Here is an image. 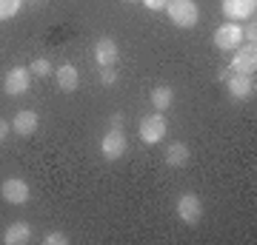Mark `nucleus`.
Returning a JSON list of instances; mask_svg holds the SVG:
<instances>
[{"label": "nucleus", "instance_id": "obj_18", "mask_svg": "<svg viewBox=\"0 0 257 245\" xmlns=\"http://www.w3.org/2000/svg\"><path fill=\"white\" fill-rule=\"evenodd\" d=\"M29 72L37 74V77H49V74L55 72L52 69V63H49L46 57H37V60H32V66H29Z\"/></svg>", "mask_w": 257, "mask_h": 245}, {"label": "nucleus", "instance_id": "obj_17", "mask_svg": "<svg viewBox=\"0 0 257 245\" xmlns=\"http://www.w3.org/2000/svg\"><path fill=\"white\" fill-rule=\"evenodd\" d=\"M23 0H0V20H12L20 12Z\"/></svg>", "mask_w": 257, "mask_h": 245}, {"label": "nucleus", "instance_id": "obj_5", "mask_svg": "<svg viewBox=\"0 0 257 245\" xmlns=\"http://www.w3.org/2000/svg\"><path fill=\"white\" fill-rule=\"evenodd\" d=\"M177 217L183 219L186 225H197L203 217V202L197 194H183L180 200H177Z\"/></svg>", "mask_w": 257, "mask_h": 245}, {"label": "nucleus", "instance_id": "obj_15", "mask_svg": "<svg viewBox=\"0 0 257 245\" xmlns=\"http://www.w3.org/2000/svg\"><path fill=\"white\" fill-rule=\"evenodd\" d=\"M166 163L172 165V168H183L186 163H189V145L186 143H169L166 145V157H163Z\"/></svg>", "mask_w": 257, "mask_h": 245}, {"label": "nucleus", "instance_id": "obj_23", "mask_svg": "<svg viewBox=\"0 0 257 245\" xmlns=\"http://www.w3.org/2000/svg\"><path fill=\"white\" fill-rule=\"evenodd\" d=\"M111 128H123V114H120V111L111 114Z\"/></svg>", "mask_w": 257, "mask_h": 245}, {"label": "nucleus", "instance_id": "obj_14", "mask_svg": "<svg viewBox=\"0 0 257 245\" xmlns=\"http://www.w3.org/2000/svg\"><path fill=\"white\" fill-rule=\"evenodd\" d=\"M32 239V228H29V222H23V219H18V222H12L6 231H3V242L6 245H23Z\"/></svg>", "mask_w": 257, "mask_h": 245}, {"label": "nucleus", "instance_id": "obj_12", "mask_svg": "<svg viewBox=\"0 0 257 245\" xmlns=\"http://www.w3.org/2000/svg\"><path fill=\"white\" fill-rule=\"evenodd\" d=\"M55 83H57L60 91L72 94V91H77V86H80V74H77V69H74L72 63H63L60 69H55Z\"/></svg>", "mask_w": 257, "mask_h": 245}, {"label": "nucleus", "instance_id": "obj_9", "mask_svg": "<svg viewBox=\"0 0 257 245\" xmlns=\"http://www.w3.org/2000/svg\"><path fill=\"white\" fill-rule=\"evenodd\" d=\"M231 69H234L237 74H254V69H257V49L254 46L237 49L234 57H231Z\"/></svg>", "mask_w": 257, "mask_h": 245}, {"label": "nucleus", "instance_id": "obj_20", "mask_svg": "<svg viewBox=\"0 0 257 245\" xmlns=\"http://www.w3.org/2000/svg\"><path fill=\"white\" fill-rule=\"evenodd\" d=\"M43 242L46 245H66L69 242V236H66L63 231H49V234L43 236Z\"/></svg>", "mask_w": 257, "mask_h": 245}, {"label": "nucleus", "instance_id": "obj_11", "mask_svg": "<svg viewBox=\"0 0 257 245\" xmlns=\"http://www.w3.org/2000/svg\"><path fill=\"white\" fill-rule=\"evenodd\" d=\"M257 9V0H223V12L229 20H248Z\"/></svg>", "mask_w": 257, "mask_h": 245}, {"label": "nucleus", "instance_id": "obj_1", "mask_svg": "<svg viewBox=\"0 0 257 245\" xmlns=\"http://www.w3.org/2000/svg\"><path fill=\"white\" fill-rule=\"evenodd\" d=\"M166 12H169V20L180 29L197 26V18H200L194 0H169V3H166Z\"/></svg>", "mask_w": 257, "mask_h": 245}, {"label": "nucleus", "instance_id": "obj_7", "mask_svg": "<svg viewBox=\"0 0 257 245\" xmlns=\"http://www.w3.org/2000/svg\"><path fill=\"white\" fill-rule=\"evenodd\" d=\"M240 40H243V29L237 23H223L217 32H214V46L223 49V52H229V49H237Z\"/></svg>", "mask_w": 257, "mask_h": 245}, {"label": "nucleus", "instance_id": "obj_19", "mask_svg": "<svg viewBox=\"0 0 257 245\" xmlns=\"http://www.w3.org/2000/svg\"><path fill=\"white\" fill-rule=\"evenodd\" d=\"M100 83H103V86H114V83H117V69H111V66H100Z\"/></svg>", "mask_w": 257, "mask_h": 245}, {"label": "nucleus", "instance_id": "obj_3", "mask_svg": "<svg viewBox=\"0 0 257 245\" xmlns=\"http://www.w3.org/2000/svg\"><path fill=\"white\" fill-rule=\"evenodd\" d=\"M166 131H169V126H166V120H163V114H160V111L140 120V140H143L146 145L160 143V140L166 137Z\"/></svg>", "mask_w": 257, "mask_h": 245}, {"label": "nucleus", "instance_id": "obj_25", "mask_svg": "<svg viewBox=\"0 0 257 245\" xmlns=\"http://www.w3.org/2000/svg\"><path fill=\"white\" fill-rule=\"evenodd\" d=\"M128 3H138V0H128Z\"/></svg>", "mask_w": 257, "mask_h": 245}, {"label": "nucleus", "instance_id": "obj_10", "mask_svg": "<svg viewBox=\"0 0 257 245\" xmlns=\"http://www.w3.org/2000/svg\"><path fill=\"white\" fill-rule=\"evenodd\" d=\"M117 57H120V49L114 43V37H100L94 43V60H97V66H114Z\"/></svg>", "mask_w": 257, "mask_h": 245}, {"label": "nucleus", "instance_id": "obj_8", "mask_svg": "<svg viewBox=\"0 0 257 245\" xmlns=\"http://www.w3.org/2000/svg\"><path fill=\"white\" fill-rule=\"evenodd\" d=\"M226 86H229V94L234 100H246L254 94V80H251V74H229L226 77Z\"/></svg>", "mask_w": 257, "mask_h": 245}, {"label": "nucleus", "instance_id": "obj_16", "mask_svg": "<svg viewBox=\"0 0 257 245\" xmlns=\"http://www.w3.org/2000/svg\"><path fill=\"white\" fill-rule=\"evenodd\" d=\"M172 100H175V91L169 89V86H157V89H152V106H155L160 114L172 106Z\"/></svg>", "mask_w": 257, "mask_h": 245}, {"label": "nucleus", "instance_id": "obj_13", "mask_svg": "<svg viewBox=\"0 0 257 245\" xmlns=\"http://www.w3.org/2000/svg\"><path fill=\"white\" fill-rule=\"evenodd\" d=\"M12 128H15V134H20V137H32L37 131V111H32V109L18 111L15 120H12Z\"/></svg>", "mask_w": 257, "mask_h": 245}, {"label": "nucleus", "instance_id": "obj_2", "mask_svg": "<svg viewBox=\"0 0 257 245\" xmlns=\"http://www.w3.org/2000/svg\"><path fill=\"white\" fill-rule=\"evenodd\" d=\"M100 154L103 160H120V157L126 154V134H123V128H109L100 140Z\"/></svg>", "mask_w": 257, "mask_h": 245}, {"label": "nucleus", "instance_id": "obj_22", "mask_svg": "<svg viewBox=\"0 0 257 245\" xmlns=\"http://www.w3.org/2000/svg\"><path fill=\"white\" fill-rule=\"evenodd\" d=\"M243 37H248V43L254 46V40H257V29H254V23H251V26H248L246 32H243Z\"/></svg>", "mask_w": 257, "mask_h": 245}, {"label": "nucleus", "instance_id": "obj_4", "mask_svg": "<svg viewBox=\"0 0 257 245\" xmlns=\"http://www.w3.org/2000/svg\"><path fill=\"white\" fill-rule=\"evenodd\" d=\"M29 83H32L29 66H15V69H9L6 77H3V91L12 94V97H18V94H26L29 91Z\"/></svg>", "mask_w": 257, "mask_h": 245}, {"label": "nucleus", "instance_id": "obj_24", "mask_svg": "<svg viewBox=\"0 0 257 245\" xmlns=\"http://www.w3.org/2000/svg\"><path fill=\"white\" fill-rule=\"evenodd\" d=\"M9 123H6V120H0V143H3V140H6V134H9Z\"/></svg>", "mask_w": 257, "mask_h": 245}, {"label": "nucleus", "instance_id": "obj_6", "mask_svg": "<svg viewBox=\"0 0 257 245\" xmlns=\"http://www.w3.org/2000/svg\"><path fill=\"white\" fill-rule=\"evenodd\" d=\"M0 197L9 202V205H23V202L29 200V182L20 180V177L3 180V185H0Z\"/></svg>", "mask_w": 257, "mask_h": 245}, {"label": "nucleus", "instance_id": "obj_21", "mask_svg": "<svg viewBox=\"0 0 257 245\" xmlns=\"http://www.w3.org/2000/svg\"><path fill=\"white\" fill-rule=\"evenodd\" d=\"M140 3H143L149 12H160V9H166V3H169V0H140Z\"/></svg>", "mask_w": 257, "mask_h": 245}]
</instances>
